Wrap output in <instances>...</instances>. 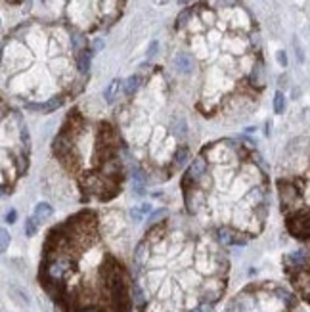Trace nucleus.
Listing matches in <instances>:
<instances>
[{
	"mask_svg": "<svg viewBox=\"0 0 310 312\" xmlns=\"http://www.w3.org/2000/svg\"><path fill=\"white\" fill-rule=\"evenodd\" d=\"M157 48H159V43L157 41H151L150 48H148V58H153V56L157 54Z\"/></svg>",
	"mask_w": 310,
	"mask_h": 312,
	"instance_id": "a211bd4d",
	"label": "nucleus"
},
{
	"mask_svg": "<svg viewBox=\"0 0 310 312\" xmlns=\"http://www.w3.org/2000/svg\"><path fill=\"white\" fill-rule=\"evenodd\" d=\"M140 86H142V79H140V75L129 77L127 83H125V94H127V96H134V94L140 90Z\"/></svg>",
	"mask_w": 310,
	"mask_h": 312,
	"instance_id": "4468645a",
	"label": "nucleus"
},
{
	"mask_svg": "<svg viewBox=\"0 0 310 312\" xmlns=\"http://www.w3.org/2000/svg\"><path fill=\"white\" fill-rule=\"evenodd\" d=\"M283 270L293 289L310 304V251H295L283 258Z\"/></svg>",
	"mask_w": 310,
	"mask_h": 312,
	"instance_id": "9b49d317",
	"label": "nucleus"
},
{
	"mask_svg": "<svg viewBox=\"0 0 310 312\" xmlns=\"http://www.w3.org/2000/svg\"><path fill=\"white\" fill-rule=\"evenodd\" d=\"M115 113L123 146L134 165L155 182L169 180L190 159V127L184 115L169 108L163 81L142 85Z\"/></svg>",
	"mask_w": 310,
	"mask_h": 312,
	"instance_id": "0eeeda50",
	"label": "nucleus"
},
{
	"mask_svg": "<svg viewBox=\"0 0 310 312\" xmlns=\"http://www.w3.org/2000/svg\"><path fill=\"white\" fill-rule=\"evenodd\" d=\"M297 306V297L274 281L249 283L222 312H291Z\"/></svg>",
	"mask_w": 310,
	"mask_h": 312,
	"instance_id": "9d476101",
	"label": "nucleus"
},
{
	"mask_svg": "<svg viewBox=\"0 0 310 312\" xmlns=\"http://www.w3.org/2000/svg\"><path fill=\"white\" fill-rule=\"evenodd\" d=\"M138 312H213L230 280V258L190 215L153 222L132 253Z\"/></svg>",
	"mask_w": 310,
	"mask_h": 312,
	"instance_id": "f03ea898",
	"label": "nucleus"
},
{
	"mask_svg": "<svg viewBox=\"0 0 310 312\" xmlns=\"http://www.w3.org/2000/svg\"><path fill=\"white\" fill-rule=\"evenodd\" d=\"M176 31L197 79L195 106L205 117L243 113L264 88L255 22L237 4L199 2L176 18Z\"/></svg>",
	"mask_w": 310,
	"mask_h": 312,
	"instance_id": "7ed1b4c3",
	"label": "nucleus"
},
{
	"mask_svg": "<svg viewBox=\"0 0 310 312\" xmlns=\"http://www.w3.org/2000/svg\"><path fill=\"white\" fill-rule=\"evenodd\" d=\"M186 2H188V0H178V4H186Z\"/></svg>",
	"mask_w": 310,
	"mask_h": 312,
	"instance_id": "4be33fe9",
	"label": "nucleus"
},
{
	"mask_svg": "<svg viewBox=\"0 0 310 312\" xmlns=\"http://www.w3.org/2000/svg\"><path fill=\"white\" fill-rule=\"evenodd\" d=\"M279 207L289 234L310 243V140L297 138L287 146L276 178Z\"/></svg>",
	"mask_w": 310,
	"mask_h": 312,
	"instance_id": "6e6552de",
	"label": "nucleus"
},
{
	"mask_svg": "<svg viewBox=\"0 0 310 312\" xmlns=\"http://www.w3.org/2000/svg\"><path fill=\"white\" fill-rule=\"evenodd\" d=\"M283 109H285V98L281 92H276V96H274V111L281 115L283 113Z\"/></svg>",
	"mask_w": 310,
	"mask_h": 312,
	"instance_id": "dca6fc26",
	"label": "nucleus"
},
{
	"mask_svg": "<svg viewBox=\"0 0 310 312\" xmlns=\"http://www.w3.org/2000/svg\"><path fill=\"white\" fill-rule=\"evenodd\" d=\"M278 62H279V65H283V67H285L287 60H285V54H283V52H278Z\"/></svg>",
	"mask_w": 310,
	"mask_h": 312,
	"instance_id": "aec40b11",
	"label": "nucleus"
},
{
	"mask_svg": "<svg viewBox=\"0 0 310 312\" xmlns=\"http://www.w3.org/2000/svg\"><path fill=\"white\" fill-rule=\"evenodd\" d=\"M37 230H39V222L35 220V216H29V218L25 220V236L33 237L37 234Z\"/></svg>",
	"mask_w": 310,
	"mask_h": 312,
	"instance_id": "2eb2a0df",
	"label": "nucleus"
},
{
	"mask_svg": "<svg viewBox=\"0 0 310 312\" xmlns=\"http://www.w3.org/2000/svg\"><path fill=\"white\" fill-rule=\"evenodd\" d=\"M31 142L29 132L18 111L4 108L2 115V192L12 194L29 167Z\"/></svg>",
	"mask_w": 310,
	"mask_h": 312,
	"instance_id": "1a4fd4ad",
	"label": "nucleus"
},
{
	"mask_svg": "<svg viewBox=\"0 0 310 312\" xmlns=\"http://www.w3.org/2000/svg\"><path fill=\"white\" fill-rule=\"evenodd\" d=\"M0 234H2V253H4L8 249V243H10V234H8V230H2Z\"/></svg>",
	"mask_w": 310,
	"mask_h": 312,
	"instance_id": "f3484780",
	"label": "nucleus"
},
{
	"mask_svg": "<svg viewBox=\"0 0 310 312\" xmlns=\"http://www.w3.org/2000/svg\"><path fill=\"white\" fill-rule=\"evenodd\" d=\"M121 85H123V81H121V79H113V81L109 83V86L104 90V100H106L107 104H113V102H115L119 90H121Z\"/></svg>",
	"mask_w": 310,
	"mask_h": 312,
	"instance_id": "f8f14e48",
	"label": "nucleus"
},
{
	"mask_svg": "<svg viewBox=\"0 0 310 312\" xmlns=\"http://www.w3.org/2000/svg\"><path fill=\"white\" fill-rule=\"evenodd\" d=\"M86 46L79 33L60 23L27 22L2 44L4 90L31 109L46 102H67L83 90L79 52Z\"/></svg>",
	"mask_w": 310,
	"mask_h": 312,
	"instance_id": "39448f33",
	"label": "nucleus"
},
{
	"mask_svg": "<svg viewBox=\"0 0 310 312\" xmlns=\"http://www.w3.org/2000/svg\"><path fill=\"white\" fill-rule=\"evenodd\" d=\"M16 218H18V213H16V211L12 209L10 213L6 215V222H8V224H14V222H16Z\"/></svg>",
	"mask_w": 310,
	"mask_h": 312,
	"instance_id": "6ab92c4d",
	"label": "nucleus"
},
{
	"mask_svg": "<svg viewBox=\"0 0 310 312\" xmlns=\"http://www.w3.org/2000/svg\"><path fill=\"white\" fill-rule=\"evenodd\" d=\"M123 140L106 119H92L73 109L52 140L58 171L71 182V195L79 203H107L115 199L127 180Z\"/></svg>",
	"mask_w": 310,
	"mask_h": 312,
	"instance_id": "423d86ee",
	"label": "nucleus"
},
{
	"mask_svg": "<svg viewBox=\"0 0 310 312\" xmlns=\"http://www.w3.org/2000/svg\"><path fill=\"white\" fill-rule=\"evenodd\" d=\"M140 211H142V215H148V213L151 211V207L150 205H142V207H140Z\"/></svg>",
	"mask_w": 310,
	"mask_h": 312,
	"instance_id": "412c9836",
	"label": "nucleus"
},
{
	"mask_svg": "<svg viewBox=\"0 0 310 312\" xmlns=\"http://www.w3.org/2000/svg\"><path fill=\"white\" fill-rule=\"evenodd\" d=\"M186 213L222 245H245L266 224L270 178L257 151L234 138L211 142L180 180Z\"/></svg>",
	"mask_w": 310,
	"mask_h": 312,
	"instance_id": "20e7f679",
	"label": "nucleus"
},
{
	"mask_svg": "<svg viewBox=\"0 0 310 312\" xmlns=\"http://www.w3.org/2000/svg\"><path fill=\"white\" fill-rule=\"evenodd\" d=\"M54 213L52 205L50 203H39L37 207H35V213H33V216H35V220L41 224V222H44L46 218H50Z\"/></svg>",
	"mask_w": 310,
	"mask_h": 312,
	"instance_id": "ddd939ff",
	"label": "nucleus"
},
{
	"mask_svg": "<svg viewBox=\"0 0 310 312\" xmlns=\"http://www.w3.org/2000/svg\"><path fill=\"white\" fill-rule=\"evenodd\" d=\"M39 283L62 312H132L134 278L121 211L81 209L50 228Z\"/></svg>",
	"mask_w": 310,
	"mask_h": 312,
	"instance_id": "f257e3e1",
	"label": "nucleus"
}]
</instances>
